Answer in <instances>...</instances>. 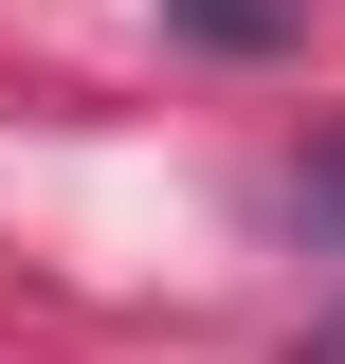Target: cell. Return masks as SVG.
I'll use <instances>...</instances> for the list:
<instances>
[{
  "label": "cell",
  "instance_id": "cell-1",
  "mask_svg": "<svg viewBox=\"0 0 345 364\" xmlns=\"http://www.w3.org/2000/svg\"><path fill=\"white\" fill-rule=\"evenodd\" d=\"M164 18H182V37H218V55H273V37H291V0H164Z\"/></svg>",
  "mask_w": 345,
  "mask_h": 364
},
{
  "label": "cell",
  "instance_id": "cell-2",
  "mask_svg": "<svg viewBox=\"0 0 345 364\" xmlns=\"http://www.w3.org/2000/svg\"><path fill=\"white\" fill-rule=\"evenodd\" d=\"M291 364H345V310H327V328H309V346H291Z\"/></svg>",
  "mask_w": 345,
  "mask_h": 364
}]
</instances>
